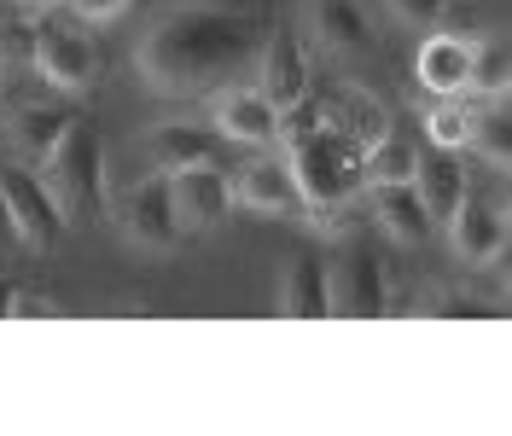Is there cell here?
Segmentation results:
<instances>
[{"mask_svg":"<svg viewBox=\"0 0 512 436\" xmlns=\"http://www.w3.org/2000/svg\"><path fill=\"white\" fill-rule=\"evenodd\" d=\"M117 221H123L128 245L146 250V256H169V250L181 245V233H187L181 216H175V198H169V175H158V169L128 187Z\"/></svg>","mask_w":512,"mask_h":436,"instance_id":"5","label":"cell"},{"mask_svg":"<svg viewBox=\"0 0 512 436\" xmlns=\"http://www.w3.org/2000/svg\"><path fill=\"white\" fill-rule=\"evenodd\" d=\"M35 181H41V192L53 198V210L64 216V227L88 216L99 198H105V163H99L94 128H88V123L64 128V140L35 163Z\"/></svg>","mask_w":512,"mask_h":436,"instance_id":"3","label":"cell"},{"mask_svg":"<svg viewBox=\"0 0 512 436\" xmlns=\"http://www.w3.org/2000/svg\"><path fill=\"white\" fill-rule=\"evenodd\" d=\"M256 59V30L239 6L222 0H175L134 41L140 88L158 99H198L227 88Z\"/></svg>","mask_w":512,"mask_h":436,"instance_id":"1","label":"cell"},{"mask_svg":"<svg viewBox=\"0 0 512 436\" xmlns=\"http://www.w3.org/2000/svg\"><path fill=\"white\" fill-rule=\"evenodd\" d=\"M70 12H76L82 24H111V18L128 12V0H70Z\"/></svg>","mask_w":512,"mask_h":436,"instance_id":"27","label":"cell"},{"mask_svg":"<svg viewBox=\"0 0 512 436\" xmlns=\"http://www.w3.org/2000/svg\"><path fill=\"white\" fill-rule=\"evenodd\" d=\"M414 192H419V204H425V221L437 227V221H448L460 210V198L472 187H466V169L454 163V152H443V157H431V163L414 169Z\"/></svg>","mask_w":512,"mask_h":436,"instance_id":"19","label":"cell"},{"mask_svg":"<svg viewBox=\"0 0 512 436\" xmlns=\"http://www.w3.org/2000/svg\"><path fill=\"white\" fill-rule=\"evenodd\" d=\"M169 198H175L181 227H216L233 210V175H227L222 163L181 169V175H169Z\"/></svg>","mask_w":512,"mask_h":436,"instance_id":"11","label":"cell"},{"mask_svg":"<svg viewBox=\"0 0 512 436\" xmlns=\"http://www.w3.org/2000/svg\"><path fill=\"white\" fill-rule=\"evenodd\" d=\"M425 134H431V146H443V152H466V134H472V105L454 94L443 99L437 111H425Z\"/></svg>","mask_w":512,"mask_h":436,"instance_id":"23","label":"cell"},{"mask_svg":"<svg viewBox=\"0 0 512 436\" xmlns=\"http://www.w3.org/2000/svg\"><path fill=\"white\" fill-rule=\"evenodd\" d=\"M326 280H332V314H355V320H367V314L390 309L384 262H379V250L361 245V239H350L344 262H338V274H326Z\"/></svg>","mask_w":512,"mask_h":436,"instance_id":"7","label":"cell"},{"mask_svg":"<svg viewBox=\"0 0 512 436\" xmlns=\"http://www.w3.org/2000/svg\"><path fill=\"white\" fill-rule=\"evenodd\" d=\"M419 169V146L408 134H390L379 128L373 140H367V152H361V187H390V181H414Z\"/></svg>","mask_w":512,"mask_h":436,"instance_id":"20","label":"cell"},{"mask_svg":"<svg viewBox=\"0 0 512 436\" xmlns=\"http://www.w3.org/2000/svg\"><path fill=\"white\" fill-rule=\"evenodd\" d=\"M233 204H245L256 216H291V210H303L286 157H256V163H245V175L233 181Z\"/></svg>","mask_w":512,"mask_h":436,"instance_id":"16","label":"cell"},{"mask_svg":"<svg viewBox=\"0 0 512 436\" xmlns=\"http://www.w3.org/2000/svg\"><path fill=\"white\" fill-rule=\"evenodd\" d=\"M222 134L204 123H158L146 134V163L158 175H181V169H198V163H222Z\"/></svg>","mask_w":512,"mask_h":436,"instance_id":"12","label":"cell"},{"mask_svg":"<svg viewBox=\"0 0 512 436\" xmlns=\"http://www.w3.org/2000/svg\"><path fill=\"white\" fill-rule=\"evenodd\" d=\"M367 216L379 221V227L390 233V239H396V245H419V239L431 233V221H425V204H419L414 181L367 187Z\"/></svg>","mask_w":512,"mask_h":436,"instance_id":"17","label":"cell"},{"mask_svg":"<svg viewBox=\"0 0 512 436\" xmlns=\"http://www.w3.org/2000/svg\"><path fill=\"white\" fill-rule=\"evenodd\" d=\"M12 297H18V285H12V280H6V274H0V314L12 309Z\"/></svg>","mask_w":512,"mask_h":436,"instance_id":"29","label":"cell"},{"mask_svg":"<svg viewBox=\"0 0 512 436\" xmlns=\"http://www.w3.org/2000/svg\"><path fill=\"white\" fill-rule=\"evenodd\" d=\"M448 6H454V0H390V12H396L408 30H443Z\"/></svg>","mask_w":512,"mask_h":436,"instance_id":"25","label":"cell"},{"mask_svg":"<svg viewBox=\"0 0 512 436\" xmlns=\"http://www.w3.org/2000/svg\"><path fill=\"white\" fill-rule=\"evenodd\" d=\"M30 70L53 88V94H88V88H94V76H99V47L82 35V24L35 18Z\"/></svg>","mask_w":512,"mask_h":436,"instance_id":"4","label":"cell"},{"mask_svg":"<svg viewBox=\"0 0 512 436\" xmlns=\"http://www.w3.org/2000/svg\"><path fill=\"white\" fill-rule=\"evenodd\" d=\"M256 88L268 94L274 111H291L297 99H309V53L291 30H274L256 47Z\"/></svg>","mask_w":512,"mask_h":436,"instance_id":"10","label":"cell"},{"mask_svg":"<svg viewBox=\"0 0 512 436\" xmlns=\"http://www.w3.org/2000/svg\"><path fill=\"white\" fill-rule=\"evenodd\" d=\"M0 198H6V216H12V239H24L30 250L59 245L64 216L53 210V198L41 192L35 169H6V175H0Z\"/></svg>","mask_w":512,"mask_h":436,"instance_id":"8","label":"cell"},{"mask_svg":"<svg viewBox=\"0 0 512 436\" xmlns=\"http://www.w3.org/2000/svg\"><path fill=\"white\" fill-rule=\"evenodd\" d=\"M309 30H315L320 53H332V59L373 53V18L361 0H309Z\"/></svg>","mask_w":512,"mask_h":436,"instance_id":"13","label":"cell"},{"mask_svg":"<svg viewBox=\"0 0 512 436\" xmlns=\"http://www.w3.org/2000/svg\"><path fill=\"white\" fill-rule=\"evenodd\" d=\"M448 227V245L454 256L466 262V268H489V262H501V250H507V210L501 204H489V198H460V210L443 221Z\"/></svg>","mask_w":512,"mask_h":436,"instance_id":"9","label":"cell"},{"mask_svg":"<svg viewBox=\"0 0 512 436\" xmlns=\"http://www.w3.org/2000/svg\"><path fill=\"white\" fill-rule=\"evenodd\" d=\"M0 239H12V216H6V198H0Z\"/></svg>","mask_w":512,"mask_h":436,"instance_id":"30","label":"cell"},{"mask_svg":"<svg viewBox=\"0 0 512 436\" xmlns=\"http://www.w3.org/2000/svg\"><path fill=\"white\" fill-rule=\"evenodd\" d=\"M286 169L297 181L303 216L320 233H350V198L361 187V152L350 146V134L332 123H309L286 134Z\"/></svg>","mask_w":512,"mask_h":436,"instance_id":"2","label":"cell"},{"mask_svg":"<svg viewBox=\"0 0 512 436\" xmlns=\"http://www.w3.org/2000/svg\"><path fill=\"white\" fill-rule=\"evenodd\" d=\"M53 314H59V303H53V297L18 291V297H12V309H6V320H53Z\"/></svg>","mask_w":512,"mask_h":436,"instance_id":"26","label":"cell"},{"mask_svg":"<svg viewBox=\"0 0 512 436\" xmlns=\"http://www.w3.org/2000/svg\"><path fill=\"white\" fill-rule=\"evenodd\" d=\"M431 314H448V320H466V314H483V303H478V297H443V303H437Z\"/></svg>","mask_w":512,"mask_h":436,"instance_id":"28","label":"cell"},{"mask_svg":"<svg viewBox=\"0 0 512 436\" xmlns=\"http://www.w3.org/2000/svg\"><path fill=\"white\" fill-rule=\"evenodd\" d=\"M70 123H76V117L59 111V105H18V111H12V123H6V140H12L18 163L35 169V163L64 140V128H70Z\"/></svg>","mask_w":512,"mask_h":436,"instance_id":"18","label":"cell"},{"mask_svg":"<svg viewBox=\"0 0 512 436\" xmlns=\"http://www.w3.org/2000/svg\"><path fill=\"white\" fill-rule=\"evenodd\" d=\"M18 6H30V12H53L59 0H18Z\"/></svg>","mask_w":512,"mask_h":436,"instance_id":"31","label":"cell"},{"mask_svg":"<svg viewBox=\"0 0 512 436\" xmlns=\"http://www.w3.org/2000/svg\"><path fill=\"white\" fill-rule=\"evenodd\" d=\"M466 146H472L489 169H512V123L501 111L478 117V105H472V134H466Z\"/></svg>","mask_w":512,"mask_h":436,"instance_id":"22","label":"cell"},{"mask_svg":"<svg viewBox=\"0 0 512 436\" xmlns=\"http://www.w3.org/2000/svg\"><path fill=\"white\" fill-rule=\"evenodd\" d=\"M414 70H419V88H425V94H437V99L466 94V76H472V41L454 35V30L425 35Z\"/></svg>","mask_w":512,"mask_h":436,"instance_id":"14","label":"cell"},{"mask_svg":"<svg viewBox=\"0 0 512 436\" xmlns=\"http://www.w3.org/2000/svg\"><path fill=\"white\" fill-rule=\"evenodd\" d=\"M280 314L286 320H326L332 314V280L315 250H297L280 268Z\"/></svg>","mask_w":512,"mask_h":436,"instance_id":"15","label":"cell"},{"mask_svg":"<svg viewBox=\"0 0 512 436\" xmlns=\"http://www.w3.org/2000/svg\"><path fill=\"white\" fill-rule=\"evenodd\" d=\"M30 41L35 18H6L0 24V70H30Z\"/></svg>","mask_w":512,"mask_h":436,"instance_id":"24","label":"cell"},{"mask_svg":"<svg viewBox=\"0 0 512 436\" xmlns=\"http://www.w3.org/2000/svg\"><path fill=\"white\" fill-rule=\"evenodd\" d=\"M210 123H216V134H222L227 146H251V152L280 146V111L268 105L262 88H239V82L216 88V99H210Z\"/></svg>","mask_w":512,"mask_h":436,"instance_id":"6","label":"cell"},{"mask_svg":"<svg viewBox=\"0 0 512 436\" xmlns=\"http://www.w3.org/2000/svg\"><path fill=\"white\" fill-rule=\"evenodd\" d=\"M507 82H512L507 41H501V35L472 41V76H466V94H478V99H507Z\"/></svg>","mask_w":512,"mask_h":436,"instance_id":"21","label":"cell"}]
</instances>
